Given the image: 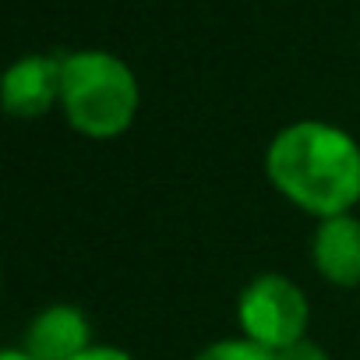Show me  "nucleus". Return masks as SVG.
Instances as JSON below:
<instances>
[{
	"instance_id": "obj_6",
	"label": "nucleus",
	"mask_w": 360,
	"mask_h": 360,
	"mask_svg": "<svg viewBox=\"0 0 360 360\" xmlns=\"http://www.w3.org/2000/svg\"><path fill=\"white\" fill-rule=\"evenodd\" d=\"M311 258L325 283L339 290L360 286V219L353 212L321 219L311 237Z\"/></svg>"
},
{
	"instance_id": "obj_8",
	"label": "nucleus",
	"mask_w": 360,
	"mask_h": 360,
	"mask_svg": "<svg viewBox=\"0 0 360 360\" xmlns=\"http://www.w3.org/2000/svg\"><path fill=\"white\" fill-rule=\"evenodd\" d=\"M276 360H332L314 339H300L293 346H286L283 353H276Z\"/></svg>"
},
{
	"instance_id": "obj_10",
	"label": "nucleus",
	"mask_w": 360,
	"mask_h": 360,
	"mask_svg": "<svg viewBox=\"0 0 360 360\" xmlns=\"http://www.w3.org/2000/svg\"><path fill=\"white\" fill-rule=\"evenodd\" d=\"M0 360H36V356H29L22 346H11V349H4V356H0Z\"/></svg>"
},
{
	"instance_id": "obj_7",
	"label": "nucleus",
	"mask_w": 360,
	"mask_h": 360,
	"mask_svg": "<svg viewBox=\"0 0 360 360\" xmlns=\"http://www.w3.org/2000/svg\"><path fill=\"white\" fill-rule=\"evenodd\" d=\"M195 360H276V353H269L240 335V339H219V342L205 346Z\"/></svg>"
},
{
	"instance_id": "obj_5",
	"label": "nucleus",
	"mask_w": 360,
	"mask_h": 360,
	"mask_svg": "<svg viewBox=\"0 0 360 360\" xmlns=\"http://www.w3.org/2000/svg\"><path fill=\"white\" fill-rule=\"evenodd\" d=\"M92 346V325L75 304L43 307L22 339V349L36 360H75Z\"/></svg>"
},
{
	"instance_id": "obj_9",
	"label": "nucleus",
	"mask_w": 360,
	"mask_h": 360,
	"mask_svg": "<svg viewBox=\"0 0 360 360\" xmlns=\"http://www.w3.org/2000/svg\"><path fill=\"white\" fill-rule=\"evenodd\" d=\"M75 360H134L127 349H117V346H89L82 356H75Z\"/></svg>"
},
{
	"instance_id": "obj_1",
	"label": "nucleus",
	"mask_w": 360,
	"mask_h": 360,
	"mask_svg": "<svg viewBox=\"0 0 360 360\" xmlns=\"http://www.w3.org/2000/svg\"><path fill=\"white\" fill-rule=\"evenodd\" d=\"M265 173L290 205L318 223L346 216L360 202V145L349 131L325 120L283 127L269 141Z\"/></svg>"
},
{
	"instance_id": "obj_3",
	"label": "nucleus",
	"mask_w": 360,
	"mask_h": 360,
	"mask_svg": "<svg viewBox=\"0 0 360 360\" xmlns=\"http://www.w3.org/2000/svg\"><path fill=\"white\" fill-rule=\"evenodd\" d=\"M237 321L244 339H251L269 353H283L286 346L307 339L311 304L307 293L290 276L265 272L244 286L237 300Z\"/></svg>"
},
{
	"instance_id": "obj_2",
	"label": "nucleus",
	"mask_w": 360,
	"mask_h": 360,
	"mask_svg": "<svg viewBox=\"0 0 360 360\" xmlns=\"http://www.w3.org/2000/svg\"><path fill=\"white\" fill-rule=\"evenodd\" d=\"M141 106L134 71L106 50H78L64 57L60 110L68 124L96 141L120 138Z\"/></svg>"
},
{
	"instance_id": "obj_4",
	"label": "nucleus",
	"mask_w": 360,
	"mask_h": 360,
	"mask_svg": "<svg viewBox=\"0 0 360 360\" xmlns=\"http://www.w3.org/2000/svg\"><path fill=\"white\" fill-rule=\"evenodd\" d=\"M60 75H64V57L32 53L15 60L4 75V110L18 120L46 117L53 103H60Z\"/></svg>"
}]
</instances>
